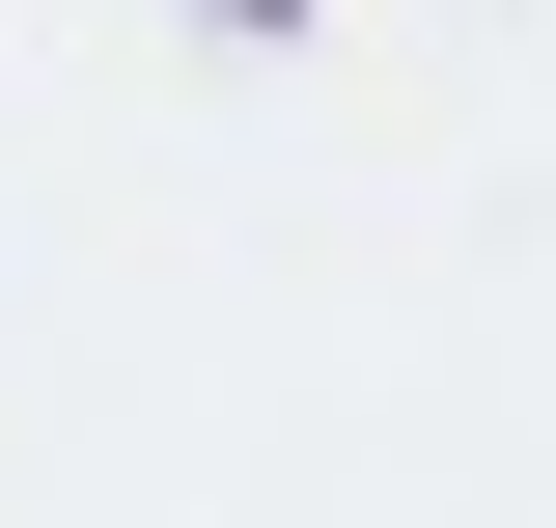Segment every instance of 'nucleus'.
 Wrapping results in <instances>:
<instances>
[{
	"instance_id": "f257e3e1",
	"label": "nucleus",
	"mask_w": 556,
	"mask_h": 528,
	"mask_svg": "<svg viewBox=\"0 0 556 528\" xmlns=\"http://www.w3.org/2000/svg\"><path fill=\"white\" fill-rule=\"evenodd\" d=\"M223 28H278V0H223Z\"/></svg>"
}]
</instances>
